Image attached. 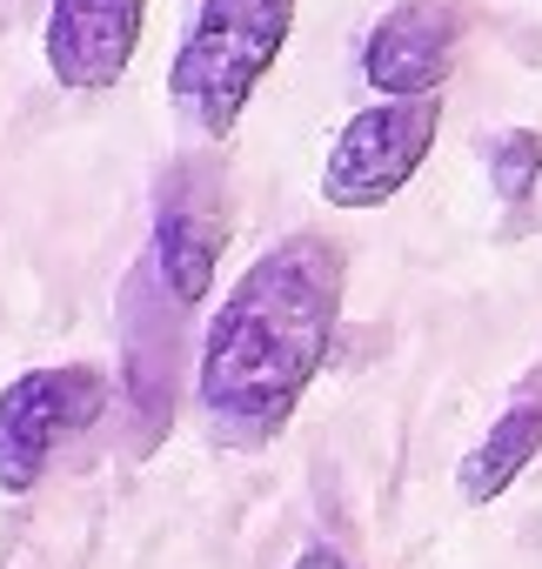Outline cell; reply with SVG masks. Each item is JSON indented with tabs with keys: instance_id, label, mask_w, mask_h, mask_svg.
<instances>
[{
	"instance_id": "cell-2",
	"label": "cell",
	"mask_w": 542,
	"mask_h": 569,
	"mask_svg": "<svg viewBox=\"0 0 542 569\" xmlns=\"http://www.w3.org/2000/svg\"><path fill=\"white\" fill-rule=\"evenodd\" d=\"M295 34V0H201L194 28L168 68V94L181 121L208 141H228L254 101V88L275 74Z\"/></svg>"
},
{
	"instance_id": "cell-5",
	"label": "cell",
	"mask_w": 542,
	"mask_h": 569,
	"mask_svg": "<svg viewBox=\"0 0 542 569\" xmlns=\"http://www.w3.org/2000/svg\"><path fill=\"white\" fill-rule=\"evenodd\" d=\"M228 248V194L214 168H174L154 201V281L174 309H201Z\"/></svg>"
},
{
	"instance_id": "cell-10",
	"label": "cell",
	"mask_w": 542,
	"mask_h": 569,
	"mask_svg": "<svg viewBox=\"0 0 542 569\" xmlns=\"http://www.w3.org/2000/svg\"><path fill=\"white\" fill-rule=\"evenodd\" d=\"M289 569H355V562H349V556H335V549H302Z\"/></svg>"
},
{
	"instance_id": "cell-7",
	"label": "cell",
	"mask_w": 542,
	"mask_h": 569,
	"mask_svg": "<svg viewBox=\"0 0 542 569\" xmlns=\"http://www.w3.org/2000/svg\"><path fill=\"white\" fill-rule=\"evenodd\" d=\"M455 48H462V14L449 0H402V8H389L369 28L362 74L382 101L442 94V81L455 74Z\"/></svg>"
},
{
	"instance_id": "cell-6",
	"label": "cell",
	"mask_w": 542,
	"mask_h": 569,
	"mask_svg": "<svg viewBox=\"0 0 542 569\" xmlns=\"http://www.w3.org/2000/svg\"><path fill=\"white\" fill-rule=\"evenodd\" d=\"M148 0H48V74L68 94H108L141 54Z\"/></svg>"
},
{
	"instance_id": "cell-4",
	"label": "cell",
	"mask_w": 542,
	"mask_h": 569,
	"mask_svg": "<svg viewBox=\"0 0 542 569\" xmlns=\"http://www.w3.org/2000/svg\"><path fill=\"white\" fill-rule=\"evenodd\" d=\"M435 134H442V94L375 101V108L349 114L335 148H329V161H322V201L342 208V214L395 201L415 181V168L429 161Z\"/></svg>"
},
{
	"instance_id": "cell-9",
	"label": "cell",
	"mask_w": 542,
	"mask_h": 569,
	"mask_svg": "<svg viewBox=\"0 0 542 569\" xmlns=\"http://www.w3.org/2000/svg\"><path fill=\"white\" fill-rule=\"evenodd\" d=\"M489 181L502 201H522L535 181H542V134L535 128H509L489 141Z\"/></svg>"
},
{
	"instance_id": "cell-8",
	"label": "cell",
	"mask_w": 542,
	"mask_h": 569,
	"mask_svg": "<svg viewBox=\"0 0 542 569\" xmlns=\"http://www.w3.org/2000/svg\"><path fill=\"white\" fill-rule=\"evenodd\" d=\"M535 456H542V396H522V402H509V409L482 429V442L462 456V469H455L462 502H495V496H509Z\"/></svg>"
},
{
	"instance_id": "cell-3",
	"label": "cell",
	"mask_w": 542,
	"mask_h": 569,
	"mask_svg": "<svg viewBox=\"0 0 542 569\" xmlns=\"http://www.w3.org/2000/svg\"><path fill=\"white\" fill-rule=\"evenodd\" d=\"M108 409V376L94 362H48L0 389V489L28 496L68 442H81Z\"/></svg>"
},
{
	"instance_id": "cell-1",
	"label": "cell",
	"mask_w": 542,
	"mask_h": 569,
	"mask_svg": "<svg viewBox=\"0 0 542 569\" xmlns=\"http://www.w3.org/2000/svg\"><path fill=\"white\" fill-rule=\"evenodd\" d=\"M342 281L349 268L329 234H289L241 268L194 362V402L214 442L261 449L295 422L335 349Z\"/></svg>"
}]
</instances>
